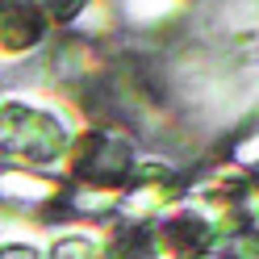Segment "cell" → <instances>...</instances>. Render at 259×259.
<instances>
[{
    "label": "cell",
    "mask_w": 259,
    "mask_h": 259,
    "mask_svg": "<svg viewBox=\"0 0 259 259\" xmlns=\"http://www.w3.org/2000/svg\"><path fill=\"white\" fill-rule=\"evenodd\" d=\"M71 134L59 121V113L42 109L25 96L0 101V159H9L17 171H42L67 159Z\"/></svg>",
    "instance_id": "cell-1"
},
{
    "label": "cell",
    "mask_w": 259,
    "mask_h": 259,
    "mask_svg": "<svg viewBox=\"0 0 259 259\" xmlns=\"http://www.w3.org/2000/svg\"><path fill=\"white\" fill-rule=\"evenodd\" d=\"M67 163H71V176L79 180V188L113 192V188H121L130 176H134L138 151H134V142H130L125 134H113V130H88V134L71 138Z\"/></svg>",
    "instance_id": "cell-2"
},
{
    "label": "cell",
    "mask_w": 259,
    "mask_h": 259,
    "mask_svg": "<svg viewBox=\"0 0 259 259\" xmlns=\"http://www.w3.org/2000/svg\"><path fill=\"white\" fill-rule=\"evenodd\" d=\"M51 34V21L34 0H0V55L25 59Z\"/></svg>",
    "instance_id": "cell-3"
},
{
    "label": "cell",
    "mask_w": 259,
    "mask_h": 259,
    "mask_svg": "<svg viewBox=\"0 0 259 259\" xmlns=\"http://www.w3.org/2000/svg\"><path fill=\"white\" fill-rule=\"evenodd\" d=\"M101 255L105 259H159V255H163V242H159V234L151 230V226L125 222L121 230L109 238V247Z\"/></svg>",
    "instance_id": "cell-4"
},
{
    "label": "cell",
    "mask_w": 259,
    "mask_h": 259,
    "mask_svg": "<svg viewBox=\"0 0 259 259\" xmlns=\"http://www.w3.org/2000/svg\"><path fill=\"white\" fill-rule=\"evenodd\" d=\"M59 192V184L42 180L34 171H0V197L5 201H17V205H42Z\"/></svg>",
    "instance_id": "cell-5"
},
{
    "label": "cell",
    "mask_w": 259,
    "mask_h": 259,
    "mask_svg": "<svg viewBox=\"0 0 259 259\" xmlns=\"http://www.w3.org/2000/svg\"><path fill=\"white\" fill-rule=\"evenodd\" d=\"M121 9H125L130 21L159 25V21H167L171 13H180V0H121Z\"/></svg>",
    "instance_id": "cell-6"
},
{
    "label": "cell",
    "mask_w": 259,
    "mask_h": 259,
    "mask_svg": "<svg viewBox=\"0 0 259 259\" xmlns=\"http://www.w3.org/2000/svg\"><path fill=\"white\" fill-rule=\"evenodd\" d=\"M51 259H105V255L96 247V238H88V234H63L51 247Z\"/></svg>",
    "instance_id": "cell-7"
},
{
    "label": "cell",
    "mask_w": 259,
    "mask_h": 259,
    "mask_svg": "<svg viewBox=\"0 0 259 259\" xmlns=\"http://www.w3.org/2000/svg\"><path fill=\"white\" fill-rule=\"evenodd\" d=\"M34 5L46 13V21H51V25H71L79 13L88 9V0H34Z\"/></svg>",
    "instance_id": "cell-8"
},
{
    "label": "cell",
    "mask_w": 259,
    "mask_h": 259,
    "mask_svg": "<svg viewBox=\"0 0 259 259\" xmlns=\"http://www.w3.org/2000/svg\"><path fill=\"white\" fill-rule=\"evenodd\" d=\"M0 259H42V251L29 242H0Z\"/></svg>",
    "instance_id": "cell-9"
}]
</instances>
